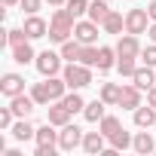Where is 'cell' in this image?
<instances>
[{
	"instance_id": "1",
	"label": "cell",
	"mask_w": 156,
	"mask_h": 156,
	"mask_svg": "<svg viewBox=\"0 0 156 156\" xmlns=\"http://www.w3.org/2000/svg\"><path fill=\"white\" fill-rule=\"evenodd\" d=\"M73 28H76V19L70 16V9L67 6H55V12L49 19V40L61 46L64 40L73 37Z\"/></svg>"
},
{
	"instance_id": "2",
	"label": "cell",
	"mask_w": 156,
	"mask_h": 156,
	"mask_svg": "<svg viewBox=\"0 0 156 156\" xmlns=\"http://www.w3.org/2000/svg\"><path fill=\"white\" fill-rule=\"evenodd\" d=\"M67 89H86L92 83V67L89 64H80V61H67V67L61 70Z\"/></svg>"
},
{
	"instance_id": "3",
	"label": "cell",
	"mask_w": 156,
	"mask_h": 156,
	"mask_svg": "<svg viewBox=\"0 0 156 156\" xmlns=\"http://www.w3.org/2000/svg\"><path fill=\"white\" fill-rule=\"evenodd\" d=\"M147 28H150V12H147V6H135V9L126 12V31H129V34H147Z\"/></svg>"
},
{
	"instance_id": "4",
	"label": "cell",
	"mask_w": 156,
	"mask_h": 156,
	"mask_svg": "<svg viewBox=\"0 0 156 156\" xmlns=\"http://www.w3.org/2000/svg\"><path fill=\"white\" fill-rule=\"evenodd\" d=\"M34 64H37V70H40L43 76H55V73H61V70H64V67H61V52H52V49L40 52Z\"/></svg>"
},
{
	"instance_id": "5",
	"label": "cell",
	"mask_w": 156,
	"mask_h": 156,
	"mask_svg": "<svg viewBox=\"0 0 156 156\" xmlns=\"http://www.w3.org/2000/svg\"><path fill=\"white\" fill-rule=\"evenodd\" d=\"M98 22H92V19H76V28H73V37L80 40L83 46H95L98 43Z\"/></svg>"
},
{
	"instance_id": "6",
	"label": "cell",
	"mask_w": 156,
	"mask_h": 156,
	"mask_svg": "<svg viewBox=\"0 0 156 156\" xmlns=\"http://www.w3.org/2000/svg\"><path fill=\"white\" fill-rule=\"evenodd\" d=\"M58 147H61V150H76V147H83V132L76 129L73 122L61 126V132H58Z\"/></svg>"
},
{
	"instance_id": "7",
	"label": "cell",
	"mask_w": 156,
	"mask_h": 156,
	"mask_svg": "<svg viewBox=\"0 0 156 156\" xmlns=\"http://www.w3.org/2000/svg\"><path fill=\"white\" fill-rule=\"evenodd\" d=\"M0 92H3L6 98H16L25 92V76L22 73H3L0 76Z\"/></svg>"
},
{
	"instance_id": "8",
	"label": "cell",
	"mask_w": 156,
	"mask_h": 156,
	"mask_svg": "<svg viewBox=\"0 0 156 156\" xmlns=\"http://www.w3.org/2000/svg\"><path fill=\"white\" fill-rule=\"evenodd\" d=\"M22 28H25L28 40H40V37H49V22H46V19H40L37 12H34V16H28Z\"/></svg>"
},
{
	"instance_id": "9",
	"label": "cell",
	"mask_w": 156,
	"mask_h": 156,
	"mask_svg": "<svg viewBox=\"0 0 156 156\" xmlns=\"http://www.w3.org/2000/svg\"><path fill=\"white\" fill-rule=\"evenodd\" d=\"M116 55H129V58H141V40H138V34H122L119 40H116Z\"/></svg>"
},
{
	"instance_id": "10",
	"label": "cell",
	"mask_w": 156,
	"mask_h": 156,
	"mask_svg": "<svg viewBox=\"0 0 156 156\" xmlns=\"http://www.w3.org/2000/svg\"><path fill=\"white\" fill-rule=\"evenodd\" d=\"M132 83H135L141 92H150V89L156 86V67H150V64H141V67L135 70V76H132Z\"/></svg>"
},
{
	"instance_id": "11",
	"label": "cell",
	"mask_w": 156,
	"mask_h": 156,
	"mask_svg": "<svg viewBox=\"0 0 156 156\" xmlns=\"http://www.w3.org/2000/svg\"><path fill=\"white\" fill-rule=\"evenodd\" d=\"M116 107H122V110H135V107H141V89H138L135 83L122 86V89H119V104H116Z\"/></svg>"
},
{
	"instance_id": "12",
	"label": "cell",
	"mask_w": 156,
	"mask_h": 156,
	"mask_svg": "<svg viewBox=\"0 0 156 156\" xmlns=\"http://www.w3.org/2000/svg\"><path fill=\"white\" fill-rule=\"evenodd\" d=\"M34 104H37V101H34L31 95H25V92L16 95V98H9V107H12V113H16L19 119H28V116L34 113Z\"/></svg>"
},
{
	"instance_id": "13",
	"label": "cell",
	"mask_w": 156,
	"mask_h": 156,
	"mask_svg": "<svg viewBox=\"0 0 156 156\" xmlns=\"http://www.w3.org/2000/svg\"><path fill=\"white\" fill-rule=\"evenodd\" d=\"M104 141H107V138H104V132H101V129H98V132H86V135H83V150H86L89 156H98V153H104V150H107V147H104Z\"/></svg>"
},
{
	"instance_id": "14",
	"label": "cell",
	"mask_w": 156,
	"mask_h": 156,
	"mask_svg": "<svg viewBox=\"0 0 156 156\" xmlns=\"http://www.w3.org/2000/svg\"><path fill=\"white\" fill-rule=\"evenodd\" d=\"M9 49H12V61H16V64H31V61H37V52H34L31 40H22V43H16V46H9Z\"/></svg>"
},
{
	"instance_id": "15",
	"label": "cell",
	"mask_w": 156,
	"mask_h": 156,
	"mask_svg": "<svg viewBox=\"0 0 156 156\" xmlns=\"http://www.w3.org/2000/svg\"><path fill=\"white\" fill-rule=\"evenodd\" d=\"M135 126H138V129H156V107H153V104L135 107Z\"/></svg>"
},
{
	"instance_id": "16",
	"label": "cell",
	"mask_w": 156,
	"mask_h": 156,
	"mask_svg": "<svg viewBox=\"0 0 156 156\" xmlns=\"http://www.w3.org/2000/svg\"><path fill=\"white\" fill-rule=\"evenodd\" d=\"M46 92H49V101H61L67 95V83H64V76L55 73V76H46Z\"/></svg>"
},
{
	"instance_id": "17",
	"label": "cell",
	"mask_w": 156,
	"mask_h": 156,
	"mask_svg": "<svg viewBox=\"0 0 156 156\" xmlns=\"http://www.w3.org/2000/svg\"><path fill=\"white\" fill-rule=\"evenodd\" d=\"M70 116H73V113H70L61 101H52V107H49V116H46V119H49L55 129H61V126H67V122H70Z\"/></svg>"
},
{
	"instance_id": "18",
	"label": "cell",
	"mask_w": 156,
	"mask_h": 156,
	"mask_svg": "<svg viewBox=\"0 0 156 156\" xmlns=\"http://www.w3.org/2000/svg\"><path fill=\"white\" fill-rule=\"evenodd\" d=\"M34 141H37L40 147H58V132H55V126L46 119V126H40V129H37Z\"/></svg>"
},
{
	"instance_id": "19",
	"label": "cell",
	"mask_w": 156,
	"mask_h": 156,
	"mask_svg": "<svg viewBox=\"0 0 156 156\" xmlns=\"http://www.w3.org/2000/svg\"><path fill=\"white\" fill-rule=\"evenodd\" d=\"M116 58H119V55H116V46H98V64H95V67L107 73L110 67H116Z\"/></svg>"
},
{
	"instance_id": "20",
	"label": "cell",
	"mask_w": 156,
	"mask_h": 156,
	"mask_svg": "<svg viewBox=\"0 0 156 156\" xmlns=\"http://www.w3.org/2000/svg\"><path fill=\"white\" fill-rule=\"evenodd\" d=\"M132 150H135V153H141V156L156 153V141H153V135H150V132H138V135H135V141H132Z\"/></svg>"
},
{
	"instance_id": "21",
	"label": "cell",
	"mask_w": 156,
	"mask_h": 156,
	"mask_svg": "<svg viewBox=\"0 0 156 156\" xmlns=\"http://www.w3.org/2000/svg\"><path fill=\"white\" fill-rule=\"evenodd\" d=\"M101 28H104V34H122V28H126V16L116 12V9H110L107 19L101 22Z\"/></svg>"
},
{
	"instance_id": "22",
	"label": "cell",
	"mask_w": 156,
	"mask_h": 156,
	"mask_svg": "<svg viewBox=\"0 0 156 156\" xmlns=\"http://www.w3.org/2000/svg\"><path fill=\"white\" fill-rule=\"evenodd\" d=\"M104 113H107V104H104L101 98H95V101H89V104L83 107V116H86L89 122H101Z\"/></svg>"
},
{
	"instance_id": "23",
	"label": "cell",
	"mask_w": 156,
	"mask_h": 156,
	"mask_svg": "<svg viewBox=\"0 0 156 156\" xmlns=\"http://www.w3.org/2000/svg\"><path fill=\"white\" fill-rule=\"evenodd\" d=\"M58 52H61V58H64V61H80L83 43L76 40V37H70V40H64V43H61V49H58Z\"/></svg>"
},
{
	"instance_id": "24",
	"label": "cell",
	"mask_w": 156,
	"mask_h": 156,
	"mask_svg": "<svg viewBox=\"0 0 156 156\" xmlns=\"http://www.w3.org/2000/svg\"><path fill=\"white\" fill-rule=\"evenodd\" d=\"M119 89H122V86H116V83H101L98 98H101L107 107H113V104H119Z\"/></svg>"
},
{
	"instance_id": "25",
	"label": "cell",
	"mask_w": 156,
	"mask_h": 156,
	"mask_svg": "<svg viewBox=\"0 0 156 156\" xmlns=\"http://www.w3.org/2000/svg\"><path fill=\"white\" fill-rule=\"evenodd\" d=\"M9 132H12V138H16V141H31V138L37 135V129H34L28 119H19V122H12V129H9Z\"/></svg>"
},
{
	"instance_id": "26",
	"label": "cell",
	"mask_w": 156,
	"mask_h": 156,
	"mask_svg": "<svg viewBox=\"0 0 156 156\" xmlns=\"http://www.w3.org/2000/svg\"><path fill=\"white\" fill-rule=\"evenodd\" d=\"M61 104L70 110V113H83V107H86V101H83V95H80V89H70L64 98H61Z\"/></svg>"
},
{
	"instance_id": "27",
	"label": "cell",
	"mask_w": 156,
	"mask_h": 156,
	"mask_svg": "<svg viewBox=\"0 0 156 156\" xmlns=\"http://www.w3.org/2000/svg\"><path fill=\"white\" fill-rule=\"evenodd\" d=\"M107 3H110V0H92V3H89V19L101 25V22L107 19V12H110V6H107Z\"/></svg>"
},
{
	"instance_id": "28",
	"label": "cell",
	"mask_w": 156,
	"mask_h": 156,
	"mask_svg": "<svg viewBox=\"0 0 156 156\" xmlns=\"http://www.w3.org/2000/svg\"><path fill=\"white\" fill-rule=\"evenodd\" d=\"M107 141H110V147H113V150H126V147H132V141H135V138H132L126 129H119V132H113Z\"/></svg>"
},
{
	"instance_id": "29",
	"label": "cell",
	"mask_w": 156,
	"mask_h": 156,
	"mask_svg": "<svg viewBox=\"0 0 156 156\" xmlns=\"http://www.w3.org/2000/svg\"><path fill=\"white\" fill-rule=\"evenodd\" d=\"M116 70H119L122 76H135L138 61H135V58H129V55H119V58H116Z\"/></svg>"
},
{
	"instance_id": "30",
	"label": "cell",
	"mask_w": 156,
	"mask_h": 156,
	"mask_svg": "<svg viewBox=\"0 0 156 156\" xmlns=\"http://www.w3.org/2000/svg\"><path fill=\"white\" fill-rule=\"evenodd\" d=\"M31 98L40 104V107H49L52 101H49V92H46V83H34L31 86Z\"/></svg>"
},
{
	"instance_id": "31",
	"label": "cell",
	"mask_w": 156,
	"mask_h": 156,
	"mask_svg": "<svg viewBox=\"0 0 156 156\" xmlns=\"http://www.w3.org/2000/svg\"><path fill=\"white\" fill-rule=\"evenodd\" d=\"M98 129L104 132V138H110L113 132H119V129H122V122H119L116 116H110V113H104V119L98 122Z\"/></svg>"
},
{
	"instance_id": "32",
	"label": "cell",
	"mask_w": 156,
	"mask_h": 156,
	"mask_svg": "<svg viewBox=\"0 0 156 156\" xmlns=\"http://www.w3.org/2000/svg\"><path fill=\"white\" fill-rule=\"evenodd\" d=\"M89 3H92V0H67V9H70V16L73 19H80V16H89Z\"/></svg>"
},
{
	"instance_id": "33",
	"label": "cell",
	"mask_w": 156,
	"mask_h": 156,
	"mask_svg": "<svg viewBox=\"0 0 156 156\" xmlns=\"http://www.w3.org/2000/svg\"><path fill=\"white\" fill-rule=\"evenodd\" d=\"M80 64L95 67V64H98V46H83V52H80Z\"/></svg>"
},
{
	"instance_id": "34",
	"label": "cell",
	"mask_w": 156,
	"mask_h": 156,
	"mask_svg": "<svg viewBox=\"0 0 156 156\" xmlns=\"http://www.w3.org/2000/svg\"><path fill=\"white\" fill-rule=\"evenodd\" d=\"M22 40H28L25 28H9V31H6V43H9V46H16V43H22Z\"/></svg>"
},
{
	"instance_id": "35",
	"label": "cell",
	"mask_w": 156,
	"mask_h": 156,
	"mask_svg": "<svg viewBox=\"0 0 156 156\" xmlns=\"http://www.w3.org/2000/svg\"><path fill=\"white\" fill-rule=\"evenodd\" d=\"M141 61H144V64H150V67H156V43H150V46H144V49H141Z\"/></svg>"
},
{
	"instance_id": "36",
	"label": "cell",
	"mask_w": 156,
	"mask_h": 156,
	"mask_svg": "<svg viewBox=\"0 0 156 156\" xmlns=\"http://www.w3.org/2000/svg\"><path fill=\"white\" fill-rule=\"evenodd\" d=\"M12 119H16L12 107H0V129H12Z\"/></svg>"
},
{
	"instance_id": "37",
	"label": "cell",
	"mask_w": 156,
	"mask_h": 156,
	"mask_svg": "<svg viewBox=\"0 0 156 156\" xmlns=\"http://www.w3.org/2000/svg\"><path fill=\"white\" fill-rule=\"evenodd\" d=\"M22 9H25V16H34L40 6H43V0H22V3H19Z\"/></svg>"
},
{
	"instance_id": "38",
	"label": "cell",
	"mask_w": 156,
	"mask_h": 156,
	"mask_svg": "<svg viewBox=\"0 0 156 156\" xmlns=\"http://www.w3.org/2000/svg\"><path fill=\"white\" fill-rule=\"evenodd\" d=\"M34 156H55V147H40V144H37Z\"/></svg>"
},
{
	"instance_id": "39",
	"label": "cell",
	"mask_w": 156,
	"mask_h": 156,
	"mask_svg": "<svg viewBox=\"0 0 156 156\" xmlns=\"http://www.w3.org/2000/svg\"><path fill=\"white\" fill-rule=\"evenodd\" d=\"M147 34H150V43H156V22H150V28H147Z\"/></svg>"
},
{
	"instance_id": "40",
	"label": "cell",
	"mask_w": 156,
	"mask_h": 156,
	"mask_svg": "<svg viewBox=\"0 0 156 156\" xmlns=\"http://www.w3.org/2000/svg\"><path fill=\"white\" fill-rule=\"evenodd\" d=\"M147 104H153V107H156V86L147 92Z\"/></svg>"
},
{
	"instance_id": "41",
	"label": "cell",
	"mask_w": 156,
	"mask_h": 156,
	"mask_svg": "<svg viewBox=\"0 0 156 156\" xmlns=\"http://www.w3.org/2000/svg\"><path fill=\"white\" fill-rule=\"evenodd\" d=\"M147 12H150V22H156V0H153V3L147 6Z\"/></svg>"
},
{
	"instance_id": "42",
	"label": "cell",
	"mask_w": 156,
	"mask_h": 156,
	"mask_svg": "<svg viewBox=\"0 0 156 156\" xmlns=\"http://www.w3.org/2000/svg\"><path fill=\"white\" fill-rule=\"evenodd\" d=\"M0 3H3L6 9H12V6H19V3H22V0H0Z\"/></svg>"
},
{
	"instance_id": "43",
	"label": "cell",
	"mask_w": 156,
	"mask_h": 156,
	"mask_svg": "<svg viewBox=\"0 0 156 156\" xmlns=\"http://www.w3.org/2000/svg\"><path fill=\"white\" fill-rule=\"evenodd\" d=\"M46 3H49V6H64L67 0H46Z\"/></svg>"
}]
</instances>
